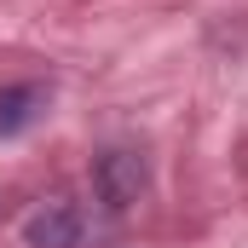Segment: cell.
I'll return each instance as SVG.
<instances>
[{
	"mask_svg": "<svg viewBox=\"0 0 248 248\" xmlns=\"http://www.w3.org/2000/svg\"><path fill=\"white\" fill-rule=\"evenodd\" d=\"M41 110H46V87H35V81H23V87H0V139L29 133V127L41 122Z\"/></svg>",
	"mask_w": 248,
	"mask_h": 248,
	"instance_id": "cell-3",
	"label": "cell"
},
{
	"mask_svg": "<svg viewBox=\"0 0 248 248\" xmlns=\"http://www.w3.org/2000/svg\"><path fill=\"white\" fill-rule=\"evenodd\" d=\"M93 185H98V196H104V208H133L139 196H144V162L133 156V150H104L98 156V168H93Z\"/></svg>",
	"mask_w": 248,
	"mask_h": 248,
	"instance_id": "cell-1",
	"label": "cell"
},
{
	"mask_svg": "<svg viewBox=\"0 0 248 248\" xmlns=\"http://www.w3.org/2000/svg\"><path fill=\"white\" fill-rule=\"evenodd\" d=\"M23 243L29 248H75L81 243V208L63 202V196L41 202V208L23 219Z\"/></svg>",
	"mask_w": 248,
	"mask_h": 248,
	"instance_id": "cell-2",
	"label": "cell"
}]
</instances>
